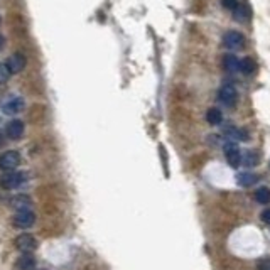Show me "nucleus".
Returning a JSON list of instances; mask_svg holds the SVG:
<instances>
[{
  "mask_svg": "<svg viewBox=\"0 0 270 270\" xmlns=\"http://www.w3.org/2000/svg\"><path fill=\"white\" fill-rule=\"evenodd\" d=\"M223 152H225V159L232 168H240L241 166V150L235 140H228L225 142L223 145Z\"/></svg>",
  "mask_w": 270,
  "mask_h": 270,
  "instance_id": "f257e3e1",
  "label": "nucleus"
},
{
  "mask_svg": "<svg viewBox=\"0 0 270 270\" xmlns=\"http://www.w3.org/2000/svg\"><path fill=\"white\" fill-rule=\"evenodd\" d=\"M35 223V214L31 209H21V211L15 213V216L12 218V225L19 230L31 228Z\"/></svg>",
  "mask_w": 270,
  "mask_h": 270,
  "instance_id": "f03ea898",
  "label": "nucleus"
},
{
  "mask_svg": "<svg viewBox=\"0 0 270 270\" xmlns=\"http://www.w3.org/2000/svg\"><path fill=\"white\" fill-rule=\"evenodd\" d=\"M26 182V172H15V170H9L0 177V186L3 189H15Z\"/></svg>",
  "mask_w": 270,
  "mask_h": 270,
  "instance_id": "7ed1b4c3",
  "label": "nucleus"
},
{
  "mask_svg": "<svg viewBox=\"0 0 270 270\" xmlns=\"http://www.w3.org/2000/svg\"><path fill=\"white\" fill-rule=\"evenodd\" d=\"M19 164H21V154L17 150H7L0 156V169L5 170V172L17 169Z\"/></svg>",
  "mask_w": 270,
  "mask_h": 270,
  "instance_id": "20e7f679",
  "label": "nucleus"
},
{
  "mask_svg": "<svg viewBox=\"0 0 270 270\" xmlns=\"http://www.w3.org/2000/svg\"><path fill=\"white\" fill-rule=\"evenodd\" d=\"M221 41H223V46L228 51H238V49H241L245 44L243 34L238 33V31H228V33H225Z\"/></svg>",
  "mask_w": 270,
  "mask_h": 270,
  "instance_id": "39448f33",
  "label": "nucleus"
},
{
  "mask_svg": "<svg viewBox=\"0 0 270 270\" xmlns=\"http://www.w3.org/2000/svg\"><path fill=\"white\" fill-rule=\"evenodd\" d=\"M14 245L15 248L22 253H31L37 248V241H35V238L31 235V233H21V235L14 240Z\"/></svg>",
  "mask_w": 270,
  "mask_h": 270,
  "instance_id": "423d86ee",
  "label": "nucleus"
},
{
  "mask_svg": "<svg viewBox=\"0 0 270 270\" xmlns=\"http://www.w3.org/2000/svg\"><path fill=\"white\" fill-rule=\"evenodd\" d=\"M218 100L225 106H235L238 100V91L233 85H223L218 91Z\"/></svg>",
  "mask_w": 270,
  "mask_h": 270,
  "instance_id": "0eeeda50",
  "label": "nucleus"
},
{
  "mask_svg": "<svg viewBox=\"0 0 270 270\" xmlns=\"http://www.w3.org/2000/svg\"><path fill=\"white\" fill-rule=\"evenodd\" d=\"M26 65H27V58H26V54H22V53H14L5 61V66H7V69H9L10 74L22 73Z\"/></svg>",
  "mask_w": 270,
  "mask_h": 270,
  "instance_id": "6e6552de",
  "label": "nucleus"
},
{
  "mask_svg": "<svg viewBox=\"0 0 270 270\" xmlns=\"http://www.w3.org/2000/svg\"><path fill=\"white\" fill-rule=\"evenodd\" d=\"M24 110V98L22 97H12L2 105V112L5 115H17Z\"/></svg>",
  "mask_w": 270,
  "mask_h": 270,
  "instance_id": "1a4fd4ad",
  "label": "nucleus"
},
{
  "mask_svg": "<svg viewBox=\"0 0 270 270\" xmlns=\"http://www.w3.org/2000/svg\"><path fill=\"white\" fill-rule=\"evenodd\" d=\"M24 130H26L24 122L17 120V118H15V120H10L5 127V134H7V137H9L10 140H19V138L24 135Z\"/></svg>",
  "mask_w": 270,
  "mask_h": 270,
  "instance_id": "9d476101",
  "label": "nucleus"
},
{
  "mask_svg": "<svg viewBox=\"0 0 270 270\" xmlns=\"http://www.w3.org/2000/svg\"><path fill=\"white\" fill-rule=\"evenodd\" d=\"M206 122H208L209 125H220L221 122H223V113H221V110L216 108V106L209 108L208 112H206Z\"/></svg>",
  "mask_w": 270,
  "mask_h": 270,
  "instance_id": "9b49d317",
  "label": "nucleus"
},
{
  "mask_svg": "<svg viewBox=\"0 0 270 270\" xmlns=\"http://www.w3.org/2000/svg\"><path fill=\"white\" fill-rule=\"evenodd\" d=\"M17 269L19 270H33L35 267V259L31 253H22V257L17 260Z\"/></svg>",
  "mask_w": 270,
  "mask_h": 270,
  "instance_id": "f8f14e48",
  "label": "nucleus"
},
{
  "mask_svg": "<svg viewBox=\"0 0 270 270\" xmlns=\"http://www.w3.org/2000/svg\"><path fill=\"white\" fill-rule=\"evenodd\" d=\"M255 69H257V65H255V61H253L252 58H243L240 61V65H238V71L243 73L245 76H250V74H252Z\"/></svg>",
  "mask_w": 270,
  "mask_h": 270,
  "instance_id": "ddd939ff",
  "label": "nucleus"
},
{
  "mask_svg": "<svg viewBox=\"0 0 270 270\" xmlns=\"http://www.w3.org/2000/svg\"><path fill=\"white\" fill-rule=\"evenodd\" d=\"M10 204L14 206L15 209H29V206H31V198L29 196H26V194H19V196H15L14 200L10 201Z\"/></svg>",
  "mask_w": 270,
  "mask_h": 270,
  "instance_id": "4468645a",
  "label": "nucleus"
},
{
  "mask_svg": "<svg viewBox=\"0 0 270 270\" xmlns=\"http://www.w3.org/2000/svg\"><path fill=\"white\" fill-rule=\"evenodd\" d=\"M257 179H259V177H257L253 172H241V174H238V184H240L241 188H250V186L255 184Z\"/></svg>",
  "mask_w": 270,
  "mask_h": 270,
  "instance_id": "2eb2a0df",
  "label": "nucleus"
},
{
  "mask_svg": "<svg viewBox=\"0 0 270 270\" xmlns=\"http://www.w3.org/2000/svg\"><path fill=\"white\" fill-rule=\"evenodd\" d=\"M238 65H240V61H238V58L235 54H225L223 58V68L226 71H230V73H235L238 71Z\"/></svg>",
  "mask_w": 270,
  "mask_h": 270,
  "instance_id": "dca6fc26",
  "label": "nucleus"
},
{
  "mask_svg": "<svg viewBox=\"0 0 270 270\" xmlns=\"http://www.w3.org/2000/svg\"><path fill=\"white\" fill-rule=\"evenodd\" d=\"M233 17H235V21L238 22H245L248 21L250 17V9L247 5H238L235 10H233Z\"/></svg>",
  "mask_w": 270,
  "mask_h": 270,
  "instance_id": "f3484780",
  "label": "nucleus"
},
{
  "mask_svg": "<svg viewBox=\"0 0 270 270\" xmlns=\"http://www.w3.org/2000/svg\"><path fill=\"white\" fill-rule=\"evenodd\" d=\"M255 201L260 202V204H269L270 202V189L265 188V186H262L255 191Z\"/></svg>",
  "mask_w": 270,
  "mask_h": 270,
  "instance_id": "a211bd4d",
  "label": "nucleus"
},
{
  "mask_svg": "<svg viewBox=\"0 0 270 270\" xmlns=\"http://www.w3.org/2000/svg\"><path fill=\"white\" fill-rule=\"evenodd\" d=\"M241 161H243L245 166H248V168H253V166L257 164V161H259V156H257L253 150H247V152H245V156H241Z\"/></svg>",
  "mask_w": 270,
  "mask_h": 270,
  "instance_id": "6ab92c4d",
  "label": "nucleus"
},
{
  "mask_svg": "<svg viewBox=\"0 0 270 270\" xmlns=\"http://www.w3.org/2000/svg\"><path fill=\"white\" fill-rule=\"evenodd\" d=\"M10 78V73L9 69H7L5 63H0V85H5L7 81H9Z\"/></svg>",
  "mask_w": 270,
  "mask_h": 270,
  "instance_id": "aec40b11",
  "label": "nucleus"
},
{
  "mask_svg": "<svg viewBox=\"0 0 270 270\" xmlns=\"http://www.w3.org/2000/svg\"><path fill=\"white\" fill-rule=\"evenodd\" d=\"M221 5H223L226 10H232L233 12L238 7V2H236V0H221Z\"/></svg>",
  "mask_w": 270,
  "mask_h": 270,
  "instance_id": "412c9836",
  "label": "nucleus"
},
{
  "mask_svg": "<svg viewBox=\"0 0 270 270\" xmlns=\"http://www.w3.org/2000/svg\"><path fill=\"white\" fill-rule=\"evenodd\" d=\"M257 270H270V259H260L257 262Z\"/></svg>",
  "mask_w": 270,
  "mask_h": 270,
  "instance_id": "4be33fe9",
  "label": "nucleus"
},
{
  "mask_svg": "<svg viewBox=\"0 0 270 270\" xmlns=\"http://www.w3.org/2000/svg\"><path fill=\"white\" fill-rule=\"evenodd\" d=\"M260 218H262V221H264L265 225L270 226V208L264 209V211H262V214H260Z\"/></svg>",
  "mask_w": 270,
  "mask_h": 270,
  "instance_id": "5701e85b",
  "label": "nucleus"
},
{
  "mask_svg": "<svg viewBox=\"0 0 270 270\" xmlns=\"http://www.w3.org/2000/svg\"><path fill=\"white\" fill-rule=\"evenodd\" d=\"M3 46H5V37H3V35L0 34V51L3 49Z\"/></svg>",
  "mask_w": 270,
  "mask_h": 270,
  "instance_id": "b1692460",
  "label": "nucleus"
},
{
  "mask_svg": "<svg viewBox=\"0 0 270 270\" xmlns=\"http://www.w3.org/2000/svg\"><path fill=\"white\" fill-rule=\"evenodd\" d=\"M0 21H2V19H0Z\"/></svg>",
  "mask_w": 270,
  "mask_h": 270,
  "instance_id": "393cba45",
  "label": "nucleus"
}]
</instances>
